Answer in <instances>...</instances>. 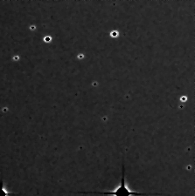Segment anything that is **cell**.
Instances as JSON below:
<instances>
[{"mask_svg":"<svg viewBox=\"0 0 195 196\" xmlns=\"http://www.w3.org/2000/svg\"><path fill=\"white\" fill-rule=\"evenodd\" d=\"M76 194L81 195H109V196H149V195H161V194L158 193H138L135 191H131L127 184H126V179H125V166L124 163H122V178L120 185L113 191L110 192H99V191H90V192H76Z\"/></svg>","mask_w":195,"mask_h":196,"instance_id":"cell-1","label":"cell"},{"mask_svg":"<svg viewBox=\"0 0 195 196\" xmlns=\"http://www.w3.org/2000/svg\"><path fill=\"white\" fill-rule=\"evenodd\" d=\"M15 196L17 195V194L14 193H10L8 192L4 188V182L3 180H0V196Z\"/></svg>","mask_w":195,"mask_h":196,"instance_id":"cell-2","label":"cell"}]
</instances>
